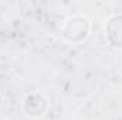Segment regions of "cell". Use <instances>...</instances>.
Wrapping results in <instances>:
<instances>
[{"label": "cell", "mask_w": 122, "mask_h": 120, "mask_svg": "<svg viewBox=\"0 0 122 120\" xmlns=\"http://www.w3.org/2000/svg\"><path fill=\"white\" fill-rule=\"evenodd\" d=\"M62 37L70 42H81L90 34V21L84 16H74L70 17L64 27H62Z\"/></svg>", "instance_id": "cell-1"}, {"label": "cell", "mask_w": 122, "mask_h": 120, "mask_svg": "<svg viewBox=\"0 0 122 120\" xmlns=\"http://www.w3.org/2000/svg\"><path fill=\"white\" fill-rule=\"evenodd\" d=\"M23 110L29 117H41L47 110V99L40 93H30L24 97Z\"/></svg>", "instance_id": "cell-2"}, {"label": "cell", "mask_w": 122, "mask_h": 120, "mask_svg": "<svg viewBox=\"0 0 122 120\" xmlns=\"http://www.w3.org/2000/svg\"><path fill=\"white\" fill-rule=\"evenodd\" d=\"M107 37L114 47L122 48V14L112 16L108 20Z\"/></svg>", "instance_id": "cell-3"}]
</instances>
